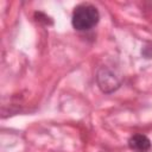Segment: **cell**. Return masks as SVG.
I'll return each mask as SVG.
<instances>
[{"label":"cell","instance_id":"obj_1","mask_svg":"<svg viewBox=\"0 0 152 152\" xmlns=\"http://www.w3.org/2000/svg\"><path fill=\"white\" fill-rule=\"evenodd\" d=\"M100 19L97 8L90 4H81L72 12V26L78 31H86L94 27Z\"/></svg>","mask_w":152,"mask_h":152},{"label":"cell","instance_id":"obj_2","mask_svg":"<svg viewBox=\"0 0 152 152\" xmlns=\"http://www.w3.org/2000/svg\"><path fill=\"white\" fill-rule=\"evenodd\" d=\"M97 84L103 93H112L120 87L119 77L108 68H101L96 76Z\"/></svg>","mask_w":152,"mask_h":152},{"label":"cell","instance_id":"obj_3","mask_svg":"<svg viewBox=\"0 0 152 152\" xmlns=\"http://www.w3.org/2000/svg\"><path fill=\"white\" fill-rule=\"evenodd\" d=\"M128 147L133 152H147L151 148V141L144 134H134L128 139Z\"/></svg>","mask_w":152,"mask_h":152}]
</instances>
